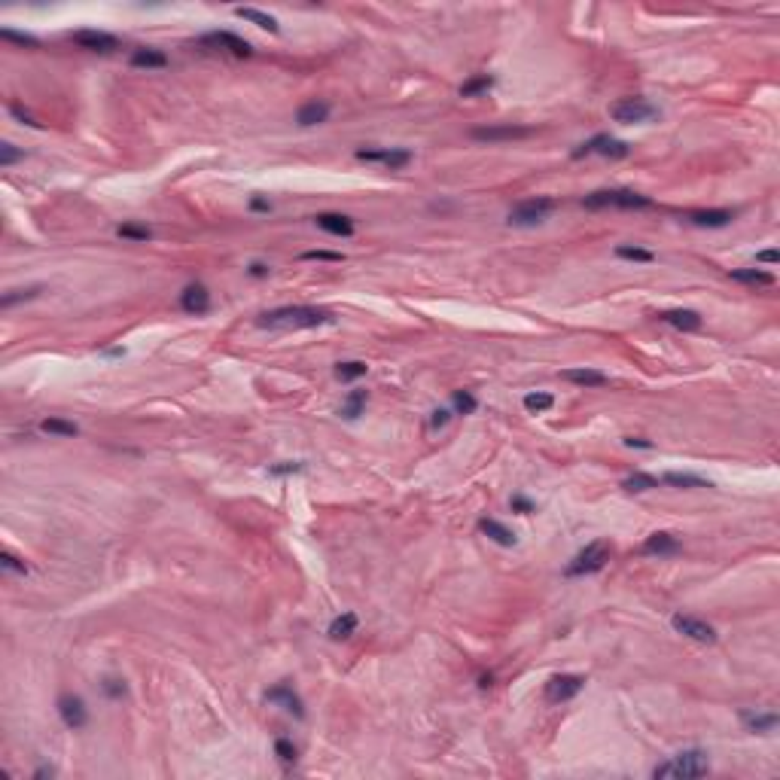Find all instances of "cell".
<instances>
[{
	"mask_svg": "<svg viewBox=\"0 0 780 780\" xmlns=\"http://www.w3.org/2000/svg\"><path fill=\"white\" fill-rule=\"evenodd\" d=\"M274 753H278V759L281 762H296V747H293L290 741H284V737H278V741H274Z\"/></svg>",
	"mask_w": 780,
	"mask_h": 780,
	"instance_id": "41",
	"label": "cell"
},
{
	"mask_svg": "<svg viewBox=\"0 0 780 780\" xmlns=\"http://www.w3.org/2000/svg\"><path fill=\"white\" fill-rule=\"evenodd\" d=\"M582 207L589 211H601V207H622V211H640V207H652L649 196H640L634 189H598L589 192L582 198Z\"/></svg>",
	"mask_w": 780,
	"mask_h": 780,
	"instance_id": "3",
	"label": "cell"
},
{
	"mask_svg": "<svg viewBox=\"0 0 780 780\" xmlns=\"http://www.w3.org/2000/svg\"><path fill=\"white\" fill-rule=\"evenodd\" d=\"M52 774H55V771H52V768H46V765H40L37 771H34V777H52Z\"/></svg>",
	"mask_w": 780,
	"mask_h": 780,
	"instance_id": "54",
	"label": "cell"
},
{
	"mask_svg": "<svg viewBox=\"0 0 780 780\" xmlns=\"http://www.w3.org/2000/svg\"><path fill=\"white\" fill-rule=\"evenodd\" d=\"M448 418H451L448 409H436L433 418H430V427H433V430H439V427H446V424H448Z\"/></svg>",
	"mask_w": 780,
	"mask_h": 780,
	"instance_id": "47",
	"label": "cell"
},
{
	"mask_svg": "<svg viewBox=\"0 0 780 780\" xmlns=\"http://www.w3.org/2000/svg\"><path fill=\"white\" fill-rule=\"evenodd\" d=\"M265 701H268V704H278V707H284L287 714H293L296 719L305 716L302 698H299L296 692H293V686H287V683H278L274 689H268V692H265Z\"/></svg>",
	"mask_w": 780,
	"mask_h": 780,
	"instance_id": "16",
	"label": "cell"
},
{
	"mask_svg": "<svg viewBox=\"0 0 780 780\" xmlns=\"http://www.w3.org/2000/svg\"><path fill=\"white\" fill-rule=\"evenodd\" d=\"M670 625H674L677 634L689 637V640H695V643H716V628L707 625L704 619H695V616H686V613H674Z\"/></svg>",
	"mask_w": 780,
	"mask_h": 780,
	"instance_id": "9",
	"label": "cell"
},
{
	"mask_svg": "<svg viewBox=\"0 0 780 780\" xmlns=\"http://www.w3.org/2000/svg\"><path fill=\"white\" fill-rule=\"evenodd\" d=\"M250 274H253V278H265V274H268V265H265V263H253V265H250Z\"/></svg>",
	"mask_w": 780,
	"mask_h": 780,
	"instance_id": "51",
	"label": "cell"
},
{
	"mask_svg": "<svg viewBox=\"0 0 780 780\" xmlns=\"http://www.w3.org/2000/svg\"><path fill=\"white\" fill-rule=\"evenodd\" d=\"M58 716H61V723L67 728H73V732L89 723V710H86V704H82V698H77V695H61V698H58Z\"/></svg>",
	"mask_w": 780,
	"mask_h": 780,
	"instance_id": "14",
	"label": "cell"
},
{
	"mask_svg": "<svg viewBox=\"0 0 780 780\" xmlns=\"http://www.w3.org/2000/svg\"><path fill=\"white\" fill-rule=\"evenodd\" d=\"M131 67H147V71H153V67H168V55L159 52V49H134Z\"/></svg>",
	"mask_w": 780,
	"mask_h": 780,
	"instance_id": "26",
	"label": "cell"
},
{
	"mask_svg": "<svg viewBox=\"0 0 780 780\" xmlns=\"http://www.w3.org/2000/svg\"><path fill=\"white\" fill-rule=\"evenodd\" d=\"M509 506H513V513H522V515H531V513H534V503L527 500V497H522V494H515V497L509 500Z\"/></svg>",
	"mask_w": 780,
	"mask_h": 780,
	"instance_id": "45",
	"label": "cell"
},
{
	"mask_svg": "<svg viewBox=\"0 0 780 780\" xmlns=\"http://www.w3.org/2000/svg\"><path fill=\"white\" fill-rule=\"evenodd\" d=\"M19 159H22V149H15L13 144L0 147V168H10L13 162H19Z\"/></svg>",
	"mask_w": 780,
	"mask_h": 780,
	"instance_id": "43",
	"label": "cell"
},
{
	"mask_svg": "<svg viewBox=\"0 0 780 780\" xmlns=\"http://www.w3.org/2000/svg\"><path fill=\"white\" fill-rule=\"evenodd\" d=\"M104 692L110 695V698H119V695H125V686L119 680H104Z\"/></svg>",
	"mask_w": 780,
	"mask_h": 780,
	"instance_id": "48",
	"label": "cell"
},
{
	"mask_svg": "<svg viewBox=\"0 0 780 780\" xmlns=\"http://www.w3.org/2000/svg\"><path fill=\"white\" fill-rule=\"evenodd\" d=\"M552 211H555V198H546V196L527 198L509 211V226H536L546 220Z\"/></svg>",
	"mask_w": 780,
	"mask_h": 780,
	"instance_id": "6",
	"label": "cell"
},
{
	"mask_svg": "<svg viewBox=\"0 0 780 780\" xmlns=\"http://www.w3.org/2000/svg\"><path fill=\"white\" fill-rule=\"evenodd\" d=\"M302 464H281V466H268V473L272 476H290V473H302Z\"/></svg>",
	"mask_w": 780,
	"mask_h": 780,
	"instance_id": "46",
	"label": "cell"
},
{
	"mask_svg": "<svg viewBox=\"0 0 780 780\" xmlns=\"http://www.w3.org/2000/svg\"><path fill=\"white\" fill-rule=\"evenodd\" d=\"M314 223L317 229H323L326 235H335V238H351L354 235V223L345 214H317Z\"/></svg>",
	"mask_w": 780,
	"mask_h": 780,
	"instance_id": "20",
	"label": "cell"
},
{
	"mask_svg": "<svg viewBox=\"0 0 780 780\" xmlns=\"http://www.w3.org/2000/svg\"><path fill=\"white\" fill-rule=\"evenodd\" d=\"M622 488L628 494H643V491L658 488V479H656V476H649V473H634V476H628V479L622 482Z\"/></svg>",
	"mask_w": 780,
	"mask_h": 780,
	"instance_id": "30",
	"label": "cell"
},
{
	"mask_svg": "<svg viewBox=\"0 0 780 780\" xmlns=\"http://www.w3.org/2000/svg\"><path fill=\"white\" fill-rule=\"evenodd\" d=\"M250 207H253V211H268L272 205H268L265 198H253V201H250Z\"/></svg>",
	"mask_w": 780,
	"mask_h": 780,
	"instance_id": "53",
	"label": "cell"
},
{
	"mask_svg": "<svg viewBox=\"0 0 780 780\" xmlns=\"http://www.w3.org/2000/svg\"><path fill=\"white\" fill-rule=\"evenodd\" d=\"M354 631H357V616L341 613V616H335L332 625H330V640H348Z\"/></svg>",
	"mask_w": 780,
	"mask_h": 780,
	"instance_id": "28",
	"label": "cell"
},
{
	"mask_svg": "<svg viewBox=\"0 0 780 780\" xmlns=\"http://www.w3.org/2000/svg\"><path fill=\"white\" fill-rule=\"evenodd\" d=\"M330 119V104L326 101H308V104L299 107L296 113V122L302 125V128H311V125H321Z\"/></svg>",
	"mask_w": 780,
	"mask_h": 780,
	"instance_id": "21",
	"label": "cell"
},
{
	"mask_svg": "<svg viewBox=\"0 0 780 780\" xmlns=\"http://www.w3.org/2000/svg\"><path fill=\"white\" fill-rule=\"evenodd\" d=\"M732 211H692L686 214V223L701 226V229H723V226L732 223Z\"/></svg>",
	"mask_w": 780,
	"mask_h": 780,
	"instance_id": "22",
	"label": "cell"
},
{
	"mask_svg": "<svg viewBox=\"0 0 780 780\" xmlns=\"http://www.w3.org/2000/svg\"><path fill=\"white\" fill-rule=\"evenodd\" d=\"M10 113H13V116H15V119H19V122H24V125H34V128H37V122H34V119H31V116H28V113H24V110H22V107H19V104H10Z\"/></svg>",
	"mask_w": 780,
	"mask_h": 780,
	"instance_id": "49",
	"label": "cell"
},
{
	"mask_svg": "<svg viewBox=\"0 0 780 780\" xmlns=\"http://www.w3.org/2000/svg\"><path fill=\"white\" fill-rule=\"evenodd\" d=\"M665 482L677 485V488H710L707 479H701V476H689V473H665Z\"/></svg>",
	"mask_w": 780,
	"mask_h": 780,
	"instance_id": "32",
	"label": "cell"
},
{
	"mask_svg": "<svg viewBox=\"0 0 780 780\" xmlns=\"http://www.w3.org/2000/svg\"><path fill=\"white\" fill-rule=\"evenodd\" d=\"M335 317L323 308H311V305H284L274 308V311H265L256 321V326L263 330H314V326H330Z\"/></svg>",
	"mask_w": 780,
	"mask_h": 780,
	"instance_id": "1",
	"label": "cell"
},
{
	"mask_svg": "<svg viewBox=\"0 0 780 780\" xmlns=\"http://www.w3.org/2000/svg\"><path fill=\"white\" fill-rule=\"evenodd\" d=\"M552 406H555V397H552V393L536 390V393H527V397H524V409H527V412H549Z\"/></svg>",
	"mask_w": 780,
	"mask_h": 780,
	"instance_id": "35",
	"label": "cell"
},
{
	"mask_svg": "<svg viewBox=\"0 0 780 780\" xmlns=\"http://www.w3.org/2000/svg\"><path fill=\"white\" fill-rule=\"evenodd\" d=\"M357 159H360V162H381L384 168H390V171H402V168L412 162V153H409V149H399V147H390V149H357Z\"/></svg>",
	"mask_w": 780,
	"mask_h": 780,
	"instance_id": "13",
	"label": "cell"
},
{
	"mask_svg": "<svg viewBox=\"0 0 780 780\" xmlns=\"http://www.w3.org/2000/svg\"><path fill=\"white\" fill-rule=\"evenodd\" d=\"M631 153V147L619 138H610V134H594L591 140H585L582 147L573 149V159H585V156H603V159H625Z\"/></svg>",
	"mask_w": 780,
	"mask_h": 780,
	"instance_id": "7",
	"label": "cell"
},
{
	"mask_svg": "<svg viewBox=\"0 0 780 780\" xmlns=\"http://www.w3.org/2000/svg\"><path fill=\"white\" fill-rule=\"evenodd\" d=\"M473 140H482V144H500V140H518V138H531L534 128L527 125H485V128H473Z\"/></svg>",
	"mask_w": 780,
	"mask_h": 780,
	"instance_id": "12",
	"label": "cell"
},
{
	"mask_svg": "<svg viewBox=\"0 0 780 780\" xmlns=\"http://www.w3.org/2000/svg\"><path fill=\"white\" fill-rule=\"evenodd\" d=\"M479 531L488 536V540L497 543V546H506V549L515 546V534L509 531L506 524H500L497 518H482V522H479Z\"/></svg>",
	"mask_w": 780,
	"mask_h": 780,
	"instance_id": "23",
	"label": "cell"
},
{
	"mask_svg": "<svg viewBox=\"0 0 780 780\" xmlns=\"http://www.w3.org/2000/svg\"><path fill=\"white\" fill-rule=\"evenodd\" d=\"M561 378L576 384V388H607L610 378L601 372V369H589V366H580V369H564Z\"/></svg>",
	"mask_w": 780,
	"mask_h": 780,
	"instance_id": "17",
	"label": "cell"
},
{
	"mask_svg": "<svg viewBox=\"0 0 780 780\" xmlns=\"http://www.w3.org/2000/svg\"><path fill=\"white\" fill-rule=\"evenodd\" d=\"M658 321L668 323V326H674V330H683V332H695V330H701V323H704L701 314L692 311V308H674V311H661Z\"/></svg>",
	"mask_w": 780,
	"mask_h": 780,
	"instance_id": "18",
	"label": "cell"
},
{
	"mask_svg": "<svg viewBox=\"0 0 780 780\" xmlns=\"http://www.w3.org/2000/svg\"><path fill=\"white\" fill-rule=\"evenodd\" d=\"M180 308L186 314H196V317L211 311V293H207L205 284H189V287L180 293Z\"/></svg>",
	"mask_w": 780,
	"mask_h": 780,
	"instance_id": "15",
	"label": "cell"
},
{
	"mask_svg": "<svg viewBox=\"0 0 780 780\" xmlns=\"http://www.w3.org/2000/svg\"><path fill=\"white\" fill-rule=\"evenodd\" d=\"M366 363H360V360H348V363H339L335 366V378L339 381H357L366 375Z\"/></svg>",
	"mask_w": 780,
	"mask_h": 780,
	"instance_id": "31",
	"label": "cell"
},
{
	"mask_svg": "<svg viewBox=\"0 0 780 780\" xmlns=\"http://www.w3.org/2000/svg\"><path fill=\"white\" fill-rule=\"evenodd\" d=\"M198 43H201V46H207V49H216V52H229V55H235V58H250V55H253V46H250L244 37L232 34V31H214V34H205V37H201Z\"/></svg>",
	"mask_w": 780,
	"mask_h": 780,
	"instance_id": "8",
	"label": "cell"
},
{
	"mask_svg": "<svg viewBox=\"0 0 780 780\" xmlns=\"http://www.w3.org/2000/svg\"><path fill=\"white\" fill-rule=\"evenodd\" d=\"M235 15H238V19H244V22H253L256 28H263V31H268V34H278L281 28H278V19H274V15H268V13H263V10H253V6H238V10H235Z\"/></svg>",
	"mask_w": 780,
	"mask_h": 780,
	"instance_id": "25",
	"label": "cell"
},
{
	"mask_svg": "<svg viewBox=\"0 0 780 780\" xmlns=\"http://www.w3.org/2000/svg\"><path fill=\"white\" fill-rule=\"evenodd\" d=\"M710 771V759L704 750H683L677 753L674 759L661 762V765L652 768V777H677V780H695V777H704Z\"/></svg>",
	"mask_w": 780,
	"mask_h": 780,
	"instance_id": "2",
	"label": "cell"
},
{
	"mask_svg": "<svg viewBox=\"0 0 780 780\" xmlns=\"http://www.w3.org/2000/svg\"><path fill=\"white\" fill-rule=\"evenodd\" d=\"M37 293H40V287H31V290H10L3 299H0V305H3V308H13L15 302H22V299H34Z\"/></svg>",
	"mask_w": 780,
	"mask_h": 780,
	"instance_id": "39",
	"label": "cell"
},
{
	"mask_svg": "<svg viewBox=\"0 0 780 780\" xmlns=\"http://www.w3.org/2000/svg\"><path fill=\"white\" fill-rule=\"evenodd\" d=\"M610 555H613V546L607 540H594L589 543L580 555H576L570 564L564 567V576H589V573H598V570L607 567Z\"/></svg>",
	"mask_w": 780,
	"mask_h": 780,
	"instance_id": "4",
	"label": "cell"
},
{
	"mask_svg": "<svg viewBox=\"0 0 780 780\" xmlns=\"http://www.w3.org/2000/svg\"><path fill=\"white\" fill-rule=\"evenodd\" d=\"M116 235H119V238H128V241H149L153 238V232H149L147 226H134V223H122L119 229H116Z\"/></svg>",
	"mask_w": 780,
	"mask_h": 780,
	"instance_id": "37",
	"label": "cell"
},
{
	"mask_svg": "<svg viewBox=\"0 0 780 780\" xmlns=\"http://www.w3.org/2000/svg\"><path fill=\"white\" fill-rule=\"evenodd\" d=\"M656 116H658V110L647 98H619L616 104H610V119H616L622 125L647 122V119H656Z\"/></svg>",
	"mask_w": 780,
	"mask_h": 780,
	"instance_id": "5",
	"label": "cell"
},
{
	"mask_svg": "<svg viewBox=\"0 0 780 780\" xmlns=\"http://www.w3.org/2000/svg\"><path fill=\"white\" fill-rule=\"evenodd\" d=\"M40 430L49 433V436H64V439L80 436V427L73 421H64V418H46V421H40Z\"/></svg>",
	"mask_w": 780,
	"mask_h": 780,
	"instance_id": "29",
	"label": "cell"
},
{
	"mask_svg": "<svg viewBox=\"0 0 780 780\" xmlns=\"http://www.w3.org/2000/svg\"><path fill=\"white\" fill-rule=\"evenodd\" d=\"M728 278L737 284H750V287H771L774 284V274L762 272V268H735V272H728Z\"/></svg>",
	"mask_w": 780,
	"mask_h": 780,
	"instance_id": "24",
	"label": "cell"
},
{
	"mask_svg": "<svg viewBox=\"0 0 780 780\" xmlns=\"http://www.w3.org/2000/svg\"><path fill=\"white\" fill-rule=\"evenodd\" d=\"M0 37H3V40H13V43H19V46H31V49L37 46V40H34L31 34H19V31H13V28H3V31H0Z\"/></svg>",
	"mask_w": 780,
	"mask_h": 780,
	"instance_id": "42",
	"label": "cell"
},
{
	"mask_svg": "<svg viewBox=\"0 0 780 780\" xmlns=\"http://www.w3.org/2000/svg\"><path fill=\"white\" fill-rule=\"evenodd\" d=\"M366 406V390H351L345 406H341V415L348 418V421H354V418H360V412H363Z\"/></svg>",
	"mask_w": 780,
	"mask_h": 780,
	"instance_id": "34",
	"label": "cell"
},
{
	"mask_svg": "<svg viewBox=\"0 0 780 780\" xmlns=\"http://www.w3.org/2000/svg\"><path fill=\"white\" fill-rule=\"evenodd\" d=\"M756 259H759V263H777L780 256H777V250H762V253H759Z\"/></svg>",
	"mask_w": 780,
	"mask_h": 780,
	"instance_id": "52",
	"label": "cell"
},
{
	"mask_svg": "<svg viewBox=\"0 0 780 780\" xmlns=\"http://www.w3.org/2000/svg\"><path fill=\"white\" fill-rule=\"evenodd\" d=\"M451 406L457 409L460 415H473L476 412V406H479V402H476V397L469 390H457L455 397H451Z\"/></svg>",
	"mask_w": 780,
	"mask_h": 780,
	"instance_id": "38",
	"label": "cell"
},
{
	"mask_svg": "<svg viewBox=\"0 0 780 780\" xmlns=\"http://www.w3.org/2000/svg\"><path fill=\"white\" fill-rule=\"evenodd\" d=\"M302 259H321V263H341V253H332V250H308V253H302Z\"/></svg>",
	"mask_w": 780,
	"mask_h": 780,
	"instance_id": "44",
	"label": "cell"
},
{
	"mask_svg": "<svg viewBox=\"0 0 780 780\" xmlns=\"http://www.w3.org/2000/svg\"><path fill=\"white\" fill-rule=\"evenodd\" d=\"M643 555H677V552H680V543H677V536L674 534H665V531H656V534H649L647 540H643Z\"/></svg>",
	"mask_w": 780,
	"mask_h": 780,
	"instance_id": "19",
	"label": "cell"
},
{
	"mask_svg": "<svg viewBox=\"0 0 780 780\" xmlns=\"http://www.w3.org/2000/svg\"><path fill=\"white\" fill-rule=\"evenodd\" d=\"M0 567L3 570H10V573H28V564H24V561H19L15 555H10V552H3V555H0Z\"/></svg>",
	"mask_w": 780,
	"mask_h": 780,
	"instance_id": "40",
	"label": "cell"
},
{
	"mask_svg": "<svg viewBox=\"0 0 780 780\" xmlns=\"http://www.w3.org/2000/svg\"><path fill=\"white\" fill-rule=\"evenodd\" d=\"M582 686H585V677H580V674H555L546 683V701L549 704H564L570 698H576V695L582 692Z\"/></svg>",
	"mask_w": 780,
	"mask_h": 780,
	"instance_id": "10",
	"label": "cell"
},
{
	"mask_svg": "<svg viewBox=\"0 0 780 780\" xmlns=\"http://www.w3.org/2000/svg\"><path fill=\"white\" fill-rule=\"evenodd\" d=\"M625 446H628V448H652V442H647V439H634V436H628V439H625Z\"/></svg>",
	"mask_w": 780,
	"mask_h": 780,
	"instance_id": "50",
	"label": "cell"
},
{
	"mask_svg": "<svg viewBox=\"0 0 780 780\" xmlns=\"http://www.w3.org/2000/svg\"><path fill=\"white\" fill-rule=\"evenodd\" d=\"M71 40H73V43H77L80 49H89V52H101V55L116 52V49H119V40H116L113 34H107V31L82 28V31H73Z\"/></svg>",
	"mask_w": 780,
	"mask_h": 780,
	"instance_id": "11",
	"label": "cell"
},
{
	"mask_svg": "<svg viewBox=\"0 0 780 780\" xmlns=\"http://www.w3.org/2000/svg\"><path fill=\"white\" fill-rule=\"evenodd\" d=\"M616 256H619V259H631V263H652V259H656V253H652V250H643V247H637V244H619V247H616Z\"/></svg>",
	"mask_w": 780,
	"mask_h": 780,
	"instance_id": "33",
	"label": "cell"
},
{
	"mask_svg": "<svg viewBox=\"0 0 780 780\" xmlns=\"http://www.w3.org/2000/svg\"><path fill=\"white\" fill-rule=\"evenodd\" d=\"M494 89V77L491 73H476L469 77L464 86H460V98H476V95H485V91Z\"/></svg>",
	"mask_w": 780,
	"mask_h": 780,
	"instance_id": "27",
	"label": "cell"
},
{
	"mask_svg": "<svg viewBox=\"0 0 780 780\" xmlns=\"http://www.w3.org/2000/svg\"><path fill=\"white\" fill-rule=\"evenodd\" d=\"M744 723H747L750 732H771L777 726L774 714H744Z\"/></svg>",
	"mask_w": 780,
	"mask_h": 780,
	"instance_id": "36",
	"label": "cell"
}]
</instances>
